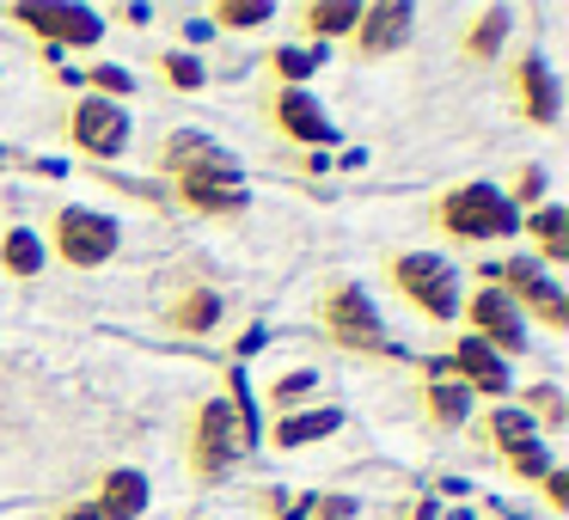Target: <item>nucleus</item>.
Segmentation results:
<instances>
[{
  "mask_svg": "<svg viewBox=\"0 0 569 520\" xmlns=\"http://www.w3.org/2000/svg\"><path fill=\"white\" fill-rule=\"evenodd\" d=\"M160 166H166V178H172V190H178V197H184L197 214H239V209H246V184H239L233 153L214 148V141L197 136V129H178V136H166Z\"/></svg>",
  "mask_w": 569,
  "mask_h": 520,
  "instance_id": "f257e3e1",
  "label": "nucleus"
},
{
  "mask_svg": "<svg viewBox=\"0 0 569 520\" xmlns=\"http://www.w3.org/2000/svg\"><path fill=\"white\" fill-rule=\"evenodd\" d=\"M435 227L453 239H508L520 227V214L508 209V197H496L490 184H459L435 202Z\"/></svg>",
  "mask_w": 569,
  "mask_h": 520,
  "instance_id": "f03ea898",
  "label": "nucleus"
},
{
  "mask_svg": "<svg viewBox=\"0 0 569 520\" xmlns=\"http://www.w3.org/2000/svg\"><path fill=\"white\" fill-rule=\"evenodd\" d=\"M319 319H325V337H331V343H343V349H356V356H386V349H392V337H386V324H380V312H373V300L361 294L356 282L325 288Z\"/></svg>",
  "mask_w": 569,
  "mask_h": 520,
  "instance_id": "7ed1b4c3",
  "label": "nucleus"
},
{
  "mask_svg": "<svg viewBox=\"0 0 569 520\" xmlns=\"http://www.w3.org/2000/svg\"><path fill=\"white\" fill-rule=\"evenodd\" d=\"M392 282H398V294H405L417 312H429V319H453L459 312L453 270H447L441 258H429V251H405V258H392Z\"/></svg>",
  "mask_w": 569,
  "mask_h": 520,
  "instance_id": "20e7f679",
  "label": "nucleus"
},
{
  "mask_svg": "<svg viewBox=\"0 0 569 520\" xmlns=\"http://www.w3.org/2000/svg\"><path fill=\"white\" fill-rule=\"evenodd\" d=\"M239 453H246V434H239L233 404H227V398L202 404L197 410V429H190V471H197V478H221Z\"/></svg>",
  "mask_w": 569,
  "mask_h": 520,
  "instance_id": "39448f33",
  "label": "nucleus"
},
{
  "mask_svg": "<svg viewBox=\"0 0 569 520\" xmlns=\"http://www.w3.org/2000/svg\"><path fill=\"white\" fill-rule=\"evenodd\" d=\"M117 221L99 209H62L56 214V251H62V263H74V270H99L104 258L117 251Z\"/></svg>",
  "mask_w": 569,
  "mask_h": 520,
  "instance_id": "423d86ee",
  "label": "nucleus"
},
{
  "mask_svg": "<svg viewBox=\"0 0 569 520\" xmlns=\"http://www.w3.org/2000/svg\"><path fill=\"white\" fill-rule=\"evenodd\" d=\"M483 276H496V282H502V294H515L539 324H551V331H563V324H569V300L539 276V263L515 258V263H502V270H483Z\"/></svg>",
  "mask_w": 569,
  "mask_h": 520,
  "instance_id": "0eeeda50",
  "label": "nucleus"
},
{
  "mask_svg": "<svg viewBox=\"0 0 569 520\" xmlns=\"http://www.w3.org/2000/svg\"><path fill=\"white\" fill-rule=\"evenodd\" d=\"M68 136H74V148L92 153V160H117V153L129 148V117L117 111L111 99H80Z\"/></svg>",
  "mask_w": 569,
  "mask_h": 520,
  "instance_id": "6e6552de",
  "label": "nucleus"
},
{
  "mask_svg": "<svg viewBox=\"0 0 569 520\" xmlns=\"http://www.w3.org/2000/svg\"><path fill=\"white\" fill-rule=\"evenodd\" d=\"M13 19L26 31H38V38H50V43H74V50H87V43L104 38L99 13H87V7H13Z\"/></svg>",
  "mask_w": 569,
  "mask_h": 520,
  "instance_id": "1a4fd4ad",
  "label": "nucleus"
},
{
  "mask_svg": "<svg viewBox=\"0 0 569 520\" xmlns=\"http://www.w3.org/2000/svg\"><path fill=\"white\" fill-rule=\"evenodd\" d=\"M466 319H471V337H478L483 349H520V343H527V337H520V312H515V300H508L502 288L471 294Z\"/></svg>",
  "mask_w": 569,
  "mask_h": 520,
  "instance_id": "9d476101",
  "label": "nucleus"
},
{
  "mask_svg": "<svg viewBox=\"0 0 569 520\" xmlns=\"http://www.w3.org/2000/svg\"><path fill=\"white\" fill-rule=\"evenodd\" d=\"M508 80H515V104L527 123H557V80L551 68H545V56H520L515 68H508Z\"/></svg>",
  "mask_w": 569,
  "mask_h": 520,
  "instance_id": "9b49d317",
  "label": "nucleus"
},
{
  "mask_svg": "<svg viewBox=\"0 0 569 520\" xmlns=\"http://www.w3.org/2000/svg\"><path fill=\"white\" fill-rule=\"evenodd\" d=\"M410 19H417V13H410L405 0H386V7H368V13L356 19V56H368V62H373V56L398 50V43L410 38Z\"/></svg>",
  "mask_w": 569,
  "mask_h": 520,
  "instance_id": "f8f14e48",
  "label": "nucleus"
},
{
  "mask_svg": "<svg viewBox=\"0 0 569 520\" xmlns=\"http://www.w3.org/2000/svg\"><path fill=\"white\" fill-rule=\"evenodd\" d=\"M276 129H282L288 141H331V117H325V104H312L300 87H282L276 92Z\"/></svg>",
  "mask_w": 569,
  "mask_h": 520,
  "instance_id": "ddd939ff",
  "label": "nucleus"
},
{
  "mask_svg": "<svg viewBox=\"0 0 569 520\" xmlns=\"http://www.w3.org/2000/svg\"><path fill=\"white\" fill-rule=\"evenodd\" d=\"M453 373H459V386H466V392H490V398L508 392L502 356H496V349H483L478 337H466V343L453 349Z\"/></svg>",
  "mask_w": 569,
  "mask_h": 520,
  "instance_id": "4468645a",
  "label": "nucleus"
},
{
  "mask_svg": "<svg viewBox=\"0 0 569 520\" xmlns=\"http://www.w3.org/2000/svg\"><path fill=\"white\" fill-rule=\"evenodd\" d=\"M148 508V478L141 471H111L104 478V496H99V514L104 520H136Z\"/></svg>",
  "mask_w": 569,
  "mask_h": 520,
  "instance_id": "2eb2a0df",
  "label": "nucleus"
},
{
  "mask_svg": "<svg viewBox=\"0 0 569 520\" xmlns=\"http://www.w3.org/2000/svg\"><path fill=\"white\" fill-rule=\"evenodd\" d=\"M337 422H343V410H331V404H325V410H295V417H282L270 429V441L276 447H307V441H325Z\"/></svg>",
  "mask_w": 569,
  "mask_h": 520,
  "instance_id": "dca6fc26",
  "label": "nucleus"
},
{
  "mask_svg": "<svg viewBox=\"0 0 569 520\" xmlns=\"http://www.w3.org/2000/svg\"><path fill=\"white\" fill-rule=\"evenodd\" d=\"M172 324H178V331H190V337L214 331V324H221V294H214V288H190V294L172 307Z\"/></svg>",
  "mask_w": 569,
  "mask_h": 520,
  "instance_id": "f3484780",
  "label": "nucleus"
},
{
  "mask_svg": "<svg viewBox=\"0 0 569 520\" xmlns=\"http://www.w3.org/2000/svg\"><path fill=\"white\" fill-rule=\"evenodd\" d=\"M527 233H532V246L545 251V263H569V214L563 209H539L527 221Z\"/></svg>",
  "mask_w": 569,
  "mask_h": 520,
  "instance_id": "a211bd4d",
  "label": "nucleus"
},
{
  "mask_svg": "<svg viewBox=\"0 0 569 520\" xmlns=\"http://www.w3.org/2000/svg\"><path fill=\"white\" fill-rule=\"evenodd\" d=\"M429 417L441 422V429H453V422H466V404H471V392L459 380H429Z\"/></svg>",
  "mask_w": 569,
  "mask_h": 520,
  "instance_id": "6ab92c4d",
  "label": "nucleus"
},
{
  "mask_svg": "<svg viewBox=\"0 0 569 520\" xmlns=\"http://www.w3.org/2000/svg\"><path fill=\"white\" fill-rule=\"evenodd\" d=\"M0 263H7L13 276H38L43 270V246L26 233V227H13V233L0 239Z\"/></svg>",
  "mask_w": 569,
  "mask_h": 520,
  "instance_id": "aec40b11",
  "label": "nucleus"
},
{
  "mask_svg": "<svg viewBox=\"0 0 569 520\" xmlns=\"http://www.w3.org/2000/svg\"><path fill=\"white\" fill-rule=\"evenodd\" d=\"M361 7H349V0H325V7H307V31H319V38H343V31H356Z\"/></svg>",
  "mask_w": 569,
  "mask_h": 520,
  "instance_id": "412c9836",
  "label": "nucleus"
},
{
  "mask_svg": "<svg viewBox=\"0 0 569 520\" xmlns=\"http://www.w3.org/2000/svg\"><path fill=\"white\" fill-rule=\"evenodd\" d=\"M502 38H508V13H483L478 26L466 31V56L471 62H490V56L502 50Z\"/></svg>",
  "mask_w": 569,
  "mask_h": 520,
  "instance_id": "4be33fe9",
  "label": "nucleus"
},
{
  "mask_svg": "<svg viewBox=\"0 0 569 520\" xmlns=\"http://www.w3.org/2000/svg\"><path fill=\"white\" fill-rule=\"evenodd\" d=\"M490 434H496V447L508 453V447L532 441V417H527V410H496V417H490Z\"/></svg>",
  "mask_w": 569,
  "mask_h": 520,
  "instance_id": "5701e85b",
  "label": "nucleus"
},
{
  "mask_svg": "<svg viewBox=\"0 0 569 520\" xmlns=\"http://www.w3.org/2000/svg\"><path fill=\"white\" fill-rule=\"evenodd\" d=\"M214 19H221L227 31H251V26H270V7H263V0H227Z\"/></svg>",
  "mask_w": 569,
  "mask_h": 520,
  "instance_id": "b1692460",
  "label": "nucleus"
},
{
  "mask_svg": "<svg viewBox=\"0 0 569 520\" xmlns=\"http://www.w3.org/2000/svg\"><path fill=\"white\" fill-rule=\"evenodd\" d=\"M508 466H515L520 478H545V471H551V459H545L539 441H520V447H508Z\"/></svg>",
  "mask_w": 569,
  "mask_h": 520,
  "instance_id": "393cba45",
  "label": "nucleus"
},
{
  "mask_svg": "<svg viewBox=\"0 0 569 520\" xmlns=\"http://www.w3.org/2000/svg\"><path fill=\"white\" fill-rule=\"evenodd\" d=\"M312 68H319V50H282L276 56V74L282 80H307Z\"/></svg>",
  "mask_w": 569,
  "mask_h": 520,
  "instance_id": "a878e982",
  "label": "nucleus"
},
{
  "mask_svg": "<svg viewBox=\"0 0 569 520\" xmlns=\"http://www.w3.org/2000/svg\"><path fill=\"white\" fill-rule=\"evenodd\" d=\"M166 80H172L178 92H197L202 87V68L190 62V56H166Z\"/></svg>",
  "mask_w": 569,
  "mask_h": 520,
  "instance_id": "bb28decb",
  "label": "nucleus"
},
{
  "mask_svg": "<svg viewBox=\"0 0 569 520\" xmlns=\"http://www.w3.org/2000/svg\"><path fill=\"white\" fill-rule=\"evenodd\" d=\"M74 80H92V87H99V92H111V99H117V92H129V87H136V80H129L123 68H92V74H74Z\"/></svg>",
  "mask_w": 569,
  "mask_h": 520,
  "instance_id": "cd10ccee",
  "label": "nucleus"
},
{
  "mask_svg": "<svg viewBox=\"0 0 569 520\" xmlns=\"http://www.w3.org/2000/svg\"><path fill=\"white\" fill-rule=\"evenodd\" d=\"M545 190V172L539 166H520V178H515V202H532ZM515 202H508V209H515Z\"/></svg>",
  "mask_w": 569,
  "mask_h": 520,
  "instance_id": "c85d7f7f",
  "label": "nucleus"
},
{
  "mask_svg": "<svg viewBox=\"0 0 569 520\" xmlns=\"http://www.w3.org/2000/svg\"><path fill=\"white\" fill-rule=\"evenodd\" d=\"M300 392H312V373H307V368H300V373H288V380L276 386V404H295Z\"/></svg>",
  "mask_w": 569,
  "mask_h": 520,
  "instance_id": "c756f323",
  "label": "nucleus"
},
{
  "mask_svg": "<svg viewBox=\"0 0 569 520\" xmlns=\"http://www.w3.org/2000/svg\"><path fill=\"white\" fill-rule=\"evenodd\" d=\"M312 514H319V520H349V514H356V502H349V496H325V502H312Z\"/></svg>",
  "mask_w": 569,
  "mask_h": 520,
  "instance_id": "7c9ffc66",
  "label": "nucleus"
},
{
  "mask_svg": "<svg viewBox=\"0 0 569 520\" xmlns=\"http://www.w3.org/2000/svg\"><path fill=\"white\" fill-rule=\"evenodd\" d=\"M545 496H551V508H569V471H545Z\"/></svg>",
  "mask_w": 569,
  "mask_h": 520,
  "instance_id": "2f4dec72",
  "label": "nucleus"
},
{
  "mask_svg": "<svg viewBox=\"0 0 569 520\" xmlns=\"http://www.w3.org/2000/svg\"><path fill=\"white\" fill-rule=\"evenodd\" d=\"M62 520H104V514H99V502H74V508H62Z\"/></svg>",
  "mask_w": 569,
  "mask_h": 520,
  "instance_id": "473e14b6",
  "label": "nucleus"
}]
</instances>
